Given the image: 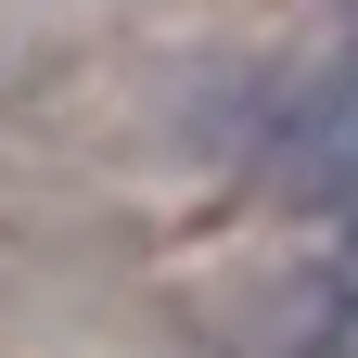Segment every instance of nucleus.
Segmentation results:
<instances>
[{
	"label": "nucleus",
	"instance_id": "f257e3e1",
	"mask_svg": "<svg viewBox=\"0 0 358 358\" xmlns=\"http://www.w3.org/2000/svg\"><path fill=\"white\" fill-rule=\"evenodd\" d=\"M345 52H358V0H345Z\"/></svg>",
	"mask_w": 358,
	"mask_h": 358
}]
</instances>
